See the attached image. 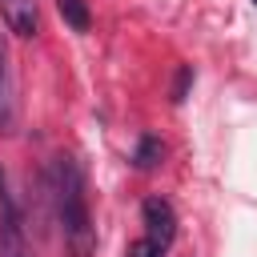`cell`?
<instances>
[{
	"label": "cell",
	"instance_id": "obj_3",
	"mask_svg": "<svg viewBox=\"0 0 257 257\" xmlns=\"http://www.w3.org/2000/svg\"><path fill=\"white\" fill-rule=\"evenodd\" d=\"M141 225H145V237L157 241L161 249H169L177 241V209L165 201V197H145L141 205Z\"/></svg>",
	"mask_w": 257,
	"mask_h": 257
},
{
	"label": "cell",
	"instance_id": "obj_2",
	"mask_svg": "<svg viewBox=\"0 0 257 257\" xmlns=\"http://www.w3.org/2000/svg\"><path fill=\"white\" fill-rule=\"evenodd\" d=\"M0 257H36L24 233V213L8 189V173L0 169Z\"/></svg>",
	"mask_w": 257,
	"mask_h": 257
},
{
	"label": "cell",
	"instance_id": "obj_9",
	"mask_svg": "<svg viewBox=\"0 0 257 257\" xmlns=\"http://www.w3.org/2000/svg\"><path fill=\"white\" fill-rule=\"evenodd\" d=\"M189 84H193V68H189V64H181V68H177V80H173V104H181V100H185Z\"/></svg>",
	"mask_w": 257,
	"mask_h": 257
},
{
	"label": "cell",
	"instance_id": "obj_1",
	"mask_svg": "<svg viewBox=\"0 0 257 257\" xmlns=\"http://www.w3.org/2000/svg\"><path fill=\"white\" fill-rule=\"evenodd\" d=\"M48 201L60 225V237L68 245L72 257H92L96 253V229H92V213H88V193H84V173L72 157H52L48 161Z\"/></svg>",
	"mask_w": 257,
	"mask_h": 257
},
{
	"label": "cell",
	"instance_id": "obj_5",
	"mask_svg": "<svg viewBox=\"0 0 257 257\" xmlns=\"http://www.w3.org/2000/svg\"><path fill=\"white\" fill-rule=\"evenodd\" d=\"M0 12H4L8 32H16V36H36V32H40L36 0H0Z\"/></svg>",
	"mask_w": 257,
	"mask_h": 257
},
{
	"label": "cell",
	"instance_id": "obj_6",
	"mask_svg": "<svg viewBox=\"0 0 257 257\" xmlns=\"http://www.w3.org/2000/svg\"><path fill=\"white\" fill-rule=\"evenodd\" d=\"M161 161H165V145H161V137L145 133V137L137 141V149H133V165H137L141 173H153Z\"/></svg>",
	"mask_w": 257,
	"mask_h": 257
},
{
	"label": "cell",
	"instance_id": "obj_8",
	"mask_svg": "<svg viewBox=\"0 0 257 257\" xmlns=\"http://www.w3.org/2000/svg\"><path fill=\"white\" fill-rule=\"evenodd\" d=\"M124 257H165V249L157 241H149V237H137V241H128V253Z\"/></svg>",
	"mask_w": 257,
	"mask_h": 257
},
{
	"label": "cell",
	"instance_id": "obj_7",
	"mask_svg": "<svg viewBox=\"0 0 257 257\" xmlns=\"http://www.w3.org/2000/svg\"><path fill=\"white\" fill-rule=\"evenodd\" d=\"M56 12L64 16V24H68L72 32H88V24H92L88 0H56Z\"/></svg>",
	"mask_w": 257,
	"mask_h": 257
},
{
	"label": "cell",
	"instance_id": "obj_4",
	"mask_svg": "<svg viewBox=\"0 0 257 257\" xmlns=\"http://www.w3.org/2000/svg\"><path fill=\"white\" fill-rule=\"evenodd\" d=\"M12 133H16V68H12L8 32H0V137Z\"/></svg>",
	"mask_w": 257,
	"mask_h": 257
},
{
	"label": "cell",
	"instance_id": "obj_10",
	"mask_svg": "<svg viewBox=\"0 0 257 257\" xmlns=\"http://www.w3.org/2000/svg\"><path fill=\"white\" fill-rule=\"evenodd\" d=\"M253 8H257V0H253Z\"/></svg>",
	"mask_w": 257,
	"mask_h": 257
}]
</instances>
